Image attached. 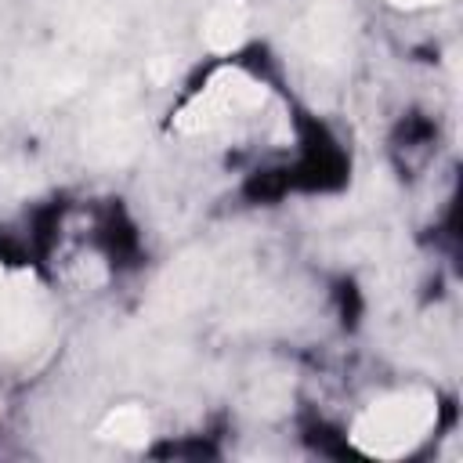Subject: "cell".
I'll list each match as a JSON object with an SVG mask.
<instances>
[{
	"mask_svg": "<svg viewBox=\"0 0 463 463\" xmlns=\"http://www.w3.org/2000/svg\"><path fill=\"white\" fill-rule=\"evenodd\" d=\"M380 4H391L405 14H420V11H438L441 4H452V0H380Z\"/></svg>",
	"mask_w": 463,
	"mask_h": 463,
	"instance_id": "3957f363",
	"label": "cell"
},
{
	"mask_svg": "<svg viewBox=\"0 0 463 463\" xmlns=\"http://www.w3.org/2000/svg\"><path fill=\"white\" fill-rule=\"evenodd\" d=\"M163 134L199 163L242 166L293 145L297 116L282 83L235 51L199 65L195 80L170 101Z\"/></svg>",
	"mask_w": 463,
	"mask_h": 463,
	"instance_id": "6da1fadb",
	"label": "cell"
},
{
	"mask_svg": "<svg viewBox=\"0 0 463 463\" xmlns=\"http://www.w3.org/2000/svg\"><path fill=\"white\" fill-rule=\"evenodd\" d=\"M449 402L438 383L398 376L369 387L344 416V441L376 459H409L441 438Z\"/></svg>",
	"mask_w": 463,
	"mask_h": 463,
	"instance_id": "7a4b0ae2",
	"label": "cell"
}]
</instances>
